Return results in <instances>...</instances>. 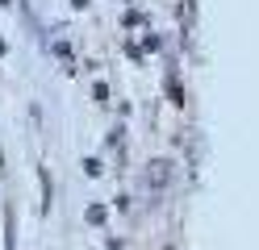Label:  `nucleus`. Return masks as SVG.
Returning <instances> with one entry per match:
<instances>
[{
  "label": "nucleus",
  "instance_id": "1",
  "mask_svg": "<svg viewBox=\"0 0 259 250\" xmlns=\"http://www.w3.org/2000/svg\"><path fill=\"white\" fill-rule=\"evenodd\" d=\"M167 175H171V163H151V171H147V179H151V188L159 192V188H167Z\"/></svg>",
  "mask_w": 259,
  "mask_h": 250
},
{
  "label": "nucleus",
  "instance_id": "2",
  "mask_svg": "<svg viewBox=\"0 0 259 250\" xmlns=\"http://www.w3.org/2000/svg\"><path fill=\"white\" fill-rule=\"evenodd\" d=\"M88 221H92V225H101V221H105V209H101V205H92V209H88Z\"/></svg>",
  "mask_w": 259,
  "mask_h": 250
}]
</instances>
